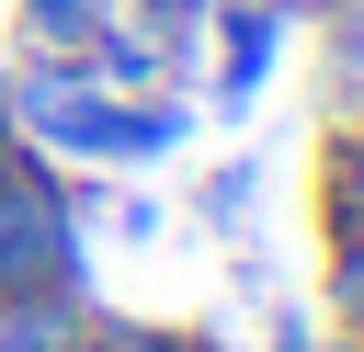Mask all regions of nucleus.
I'll return each mask as SVG.
<instances>
[{"instance_id":"5","label":"nucleus","mask_w":364,"mask_h":352,"mask_svg":"<svg viewBox=\"0 0 364 352\" xmlns=\"http://www.w3.org/2000/svg\"><path fill=\"white\" fill-rule=\"evenodd\" d=\"M80 318H91V284L0 295V352H80Z\"/></svg>"},{"instance_id":"9","label":"nucleus","mask_w":364,"mask_h":352,"mask_svg":"<svg viewBox=\"0 0 364 352\" xmlns=\"http://www.w3.org/2000/svg\"><path fill=\"white\" fill-rule=\"evenodd\" d=\"M262 170H273V159H216V170L193 182V216L239 238V227H250V204H262Z\"/></svg>"},{"instance_id":"4","label":"nucleus","mask_w":364,"mask_h":352,"mask_svg":"<svg viewBox=\"0 0 364 352\" xmlns=\"http://www.w3.org/2000/svg\"><path fill=\"white\" fill-rule=\"evenodd\" d=\"M307 34H318V114L364 125V0H330Z\"/></svg>"},{"instance_id":"2","label":"nucleus","mask_w":364,"mask_h":352,"mask_svg":"<svg viewBox=\"0 0 364 352\" xmlns=\"http://www.w3.org/2000/svg\"><path fill=\"white\" fill-rule=\"evenodd\" d=\"M34 284H91V227H80L68 159H46L34 136H0V295H34Z\"/></svg>"},{"instance_id":"1","label":"nucleus","mask_w":364,"mask_h":352,"mask_svg":"<svg viewBox=\"0 0 364 352\" xmlns=\"http://www.w3.org/2000/svg\"><path fill=\"white\" fill-rule=\"evenodd\" d=\"M0 114H11V136H34L68 170H159L193 136V91H102L80 57H11Z\"/></svg>"},{"instance_id":"11","label":"nucleus","mask_w":364,"mask_h":352,"mask_svg":"<svg viewBox=\"0 0 364 352\" xmlns=\"http://www.w3.org/2000/svg\"><path fill=\"white\" fill-rule=\"evenodd\" d=\"M262 352H341V329H330V318H307V307H284V295H273V329H262Z\"/></svg>"},{"instance_id":"10","label":"nucleus","mask_w":364,"mask_h":352,"mask_svg":"<svg viewBox=\"0 0 364 352\" xmlns=\"http://www.w3.org/2000/svg\"><path fill=\"white\" fill-rule=\"evenodd\" d=\"M114 11H136L159 45H171V68H182V91H193V57H205V11L216 0H114Z\"/></svg>"},{"instance_id":"14","label":"nucleus","mask_w":364,"mask_h":352,"mask_svg":"<svg viewBox=\"0 0 364 352\" xmlns=\"http://www.w3.org/2000/svg\"><path fill=\"white\" fill-rule=\"evenodd\" d=\"M182 352H239V341H228V329L205 318V329H182Z\"/></svg>"},{"instance_id":"3","label":"nucleus","mask_w":364,"mask_h":352,"mask_svg":"<svg viewBox=\"0 0 364 352\" xmlns=\"http://www.w3.org/2000/svg\"><path fill=\"white\" fill-rule=\"evenodd\" d=\"M284 11L273 0H216L205 11V57H216V114H250L262 91H273V57H284Z\"/></svg>"},{"instance_id":"15","label":"nucleus","mask_w":364,"mask_h":352,"mask_svg":"<svg viewBox=\"0 0 364 352\" xmlns=\"http://www.w3.org/2000/svg\"><path fill=\"white\" fill-rule=\"evenodd\" d=\"M273 11H284V23H318V11H330V0H273Z\"/></svg>"},{"instance_id":"7","label":"nucleus","mask_w":364,"mask_h":352,"mask_svg":"<svg viewBox=\"0 0 364 352\" xmlns=\"http://www.w3.org/2000/svg\"><path fill=\"white\" fill-rule=\"evenodd\" d=\"M318 318L364 329V227H318Z\"/></svg>"},{"instance_id":"6","label":"nucleus","mask_w":364,"mask_h":352,"mask_svg":"<svg viewBox=\"0 0 364 352\" xmlns=\"http://www.w3.org/2000/svg\"><path fill=\"white\" fill-rule=\"evenodd\" d=\"M114 0H11V57H91Z\"/></svg>"},{"instance_id":"13","label":"nucleus","mask_w":364,"mask_h":352,"mask_svg":"<svg viewBox=\"0 0 364 352\" xmlns=\"http://www.w3.org/2000/svg\"><path fill=\"white\" fill-rule=\"evenodd\" d=\"M228 284H239V307H273V261H262V250H239V273H228Z\"/></svg>"},{"instance_id":"12","label":"nucleus","mask_w":364,"mask_h":352,"mask_svg":"<svg viewBox=\"0 0 364 352\" xmlns=\"http://www.w3.org/2000/svg\"><path fill=\"white\" fill-rule=\"evenodd\" d=\"M102 227H114V238H159V204H148V193H114V216H102Z\"/></svg>"},{"instance_id":"8","label":"nucleus","mask_w":364,"mask_h":352,"mask_svg":"<svg viewBox=\"0 0 364 352\" xmlns=\"http://www.w3.org/2000/svg\"><path fill=\"white\" fill-rule=\"evenodd\" d=\"M318 227H364V125H330L318 148Z\"/></svg>"},{"instance_id":"16","label":"nucleus","mask_w":364,"mask_h":352,"mask_svg":"<svg viewBox=\"0 0 364 352\" xmlns=\"http://www.w3.org/2000/svg\"><path fill=\"white\" fill-rule=\"evenodd\" d=\"M341 341H353V352H364V329H341Z\"/></svg>"}]
</instances>
